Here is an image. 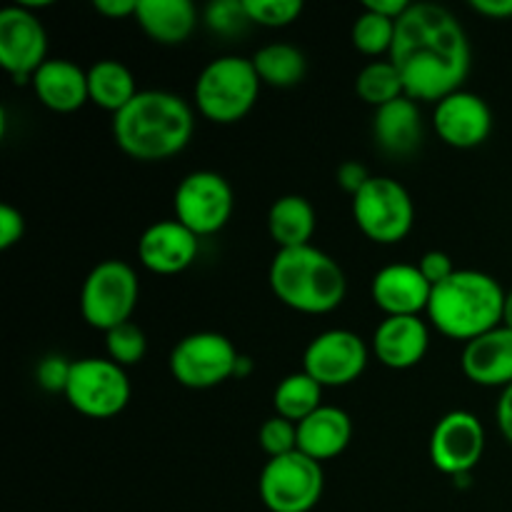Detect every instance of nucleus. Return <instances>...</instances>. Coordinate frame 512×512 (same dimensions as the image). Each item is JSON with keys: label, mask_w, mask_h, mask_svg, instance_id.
<instances>
[{"label": "nucleus", "mask_w": 512, "mask_h": 512, "mask_svg": "<svg viewBox=\"0 0 512 512\" xmlns=\"http://www.w3.org/2000/svg\"><path fill=\"white\" fill-rule=\"evenodd\" d=\"M388 58L403 75L408 98L438 105L450 93L463 90L473 53L465 28L448 8L415 3L398 20Z\"/></svg>", "instance_id": "nucleus-1"}, {"label": "nucleus", "mask_w": 512, "mask_h": 512, "mask_svg": "<svg viewBox=\"0 0 512 512\" xmlns=\"http://www.w3.org/2000/svg\"><path fill=\"white\" fill-rule=\"evenodd\" d=\"M193 133V108L170 90H140L113 115L115 145L140 163H158L183 153Z\"/></svg>", "instance_id": "nucleus-2"}, {"label": "nucleus", "mask_w": 512, "mask_h": 512, "mask_svg": "<svg viewBox=\"0 0 512 512\" xmlns=\"http://www.w3.org/2000/svg\"><path fill=\"white\" fill-rule=\"evenodd\" d=\"M505 290L483 270H455L435 285L428 305V320L450 340H470L503 325Z\"/></svg>", "instance_id": "nucleus-3"}, {"label": "nucleus", "mask_w": 512, "mask_h": 512, "mask_svg": "<svg viewBox=\"0 0 512 512\" xmlns=\"http://www.w3.org/2000/svg\"><path fill=\"white\" fill-rule=\"evenodd\" d=\"M268 283L280 303L303 315L333 313L348 293V278L338 260L315 245L278 250L270 263Z\"/></svg>", "instance_id": "nucleus-4"}, {"label": "nucleus", "mask_w": 512, "mask_h": 512, "mask_svg": "<svg viewBox=\"0 0 512 512\" xmlns=\"http://www.w3.org/2000/svg\"><path fill=\"white\" fill-rule=\"evenodd\" d=\"M260 78L253 60L243 55H220L200 70L193 88L195 108L215 125L240 123L255 108Z\"/></svg>", "instance_id": "nucleus-5"}, {"label": "nucleus", "mask_w": 512, "mask_h": 512, "mask_svg": "<svg viewBox=\"0 0 512 512\" xmlns=\"http://www.w3.org/2000/svg\"><path fill=\"white\" fill-rule=\"evenodd\" d=\"M353 220L360 233L378 245H398L410 235L415 205L405 185L388 175H373L353 195Z\"/></svg>", "instance_id": "nucleus-6"}, {"label": "nucleus", "mask_w": 512, "mask_h": 512, "mask_svg": "<svg viewBox=\"0 0 512 512\" xmlns=\"http://www.w3.org/2000/svg\"><path fill=\"white\" fill-rule=\"evenodd\" d=\"M140 298V283L135 270L123 260H103L95 265L80 288V313L95 330L118 328L130 323Z\"/></svg>", "instance_id": "nucleus-7"}, {"label": "nucleus", "mask_w": 512, "mask_h": 512, "mask_svg": "<svg viewBox=\"0 0 512 512\" xmlns=\"http://www.w3.org/2000/svg\"><path fill=\"white\" fill-rule=\"evenodd\" d=\"M63 395L75 413L93 420H108L128 408L133 390L125 368L110 358H80L73 360Z\"/></svg>", "instance_id": "nucleus-8"}, {"label": "nucleus", "mask_w": 512, "mask_h": 512, "mask_svg": "<svg viewBox=\"0 0 512 512\" xmlns=\"http://www.w3.org/2000/svg\"><path fill=\"white\" fill-rule=\"evenodd\" d=\"M325 475L320 463L300 450L270 458L260 473V500L270 512H310L323 498Z\"/></svg>", "instance_id": "nucleus-9"}, {"label": "nucleus", "mask_w": 512, "mask_h": 512, "mask_svg": "<svg viewBox=\"0 0 512 512\" xmlns=\"http://www.w3.org/2000/svg\"><path fill=\"white\" fill-rule=\"evenodd\" d=\"M240 353L233 340L223 333L203 330L185 335L170 353V375L178 385L190 390H210L235 378Z\"/></svg>", "instance_id": "nucleus-10"}, {"label": "nucleus", "mask_w": 512, "mask_h": 512, "mask_svg": "<svg viewBox=\"0 0 512 512\" xmlns=\"http://www.w3.org/2000/svg\"><path fill=\"white\" fill-rule=\"evenodd\" d=\"M233 188L215 170H195L185 175L173 195V213L198 238L220 233L233 215Z\"/></svg>", "instance_id": "nucleus-11"}, {"label": "nucleus", "mask_w": 512, "mask_h": 512, "mask_svg": "<svg viewBox=\"0 0 512 512\" xmlns=\"http://www.w3.org/2000/svg\"><path fill=\"white\" fill-rule=\"evenodd\" d=\"M370 348L358 333L345 328L315 335L303 353V373L320 388H343L355 383L368 368Z\"/></svg>", "instance_id": "nucleus-12"}, {"label": "nucleus", "mask_w": 512, "mask_h": 512, "mask_svg": "<svg viewBox=\"0 0 512 512\" xmlns=\"http://www.w3.org/2000/svg\"><path fill=\"white\" fill-rule=\"evenodd\" d=\"M48 60V33L38 15L25 5L0 10V65L15 83H30Z\"/></svg>", "instance_id": "nucleus-13"}, {"label": "nucleus", "mask_w": 512, "mask_h": 512, "mask_svg": "<svg viewBox=\"0 0 512 512\" xmlns=\"http://www.w3.org/2000/svg\"><path fill=\"white\" fill-rule=\"evenodd\" d=\"M485 453V428L478 415L468 410H453L443 415L430 435V460L450 478H465L478 468Z\"/></svg>", "instance_id": "nucleus-14"}, {"label": "nucleus", "mask_w": 512, "mask_h": 512, "mask_svg": "<svg viewBox=\"0 0 512 512\" xmlns=\"http://www.w3.org/2000/svg\"><path fill=\"white\" fill-rule=\"evenodd\" d=\"M433 128L450 148H478L493 133V110L480 95L455 90L435 105Z\"/></svg>", "instance_id": "nucleus-15"}, {"label": "nucleus", "mask_w": 512, "mask_h": 512, "mask_svg": "<svg viewBox=\"0 0 512 512\" xmlns=\"http://www.w3.org/2000/svg\"><path fill=\"white\" fill-rule=\"evenodd\" d=\"M200 238L178 220H158L148 225L138 240V258L155 275H178L195 263Z\"/></svg>", "instance_id": "nucleus-16"}, {"label": "nucleus", "mask_w": 512, "mask_h": 512, "mask_svg": "<svg viewBox=\"0 0 512 512\" xmlns=\"http://www.w3.org/2000/svg\"><path fill=\"white\" fill-rule=\"evenodd\" d=\"M370 295L385 318H403V315L428 313L433 285L425 280L418 265L393 263L375 273Z\"/></svg>", "instance_id": "nucleus-17"}, {"label": "nucleus", "mask_w": 512, "mask_h": 512, "mask_svg": "<svg viewBox=\"0 0 512 512\" xmlns=\"http://www.w3.org/2000/svg\"><path fill=\"white\" fill-rule=\"evenodd\" d=\"M430 348V328L420 315L385 318L373 333V353L385 368L410 370L423 363Z\"/></svg>", "instance_id": "nucleus-18"}, {"label": "nucleus", "mask_w": 512, "mask_h": 512, "mask_svg": "<svg viewBox=\"0 0 512 512\" xmlns=\"http://www.w3.org/2000/svg\"><path fill=\"white\" fill-rule=\"evenodd\" d=\"M463 373L480 388H510L512 385V330L498 325L490 333L465 343Z\"/></svg>", "instance_id": "nucleus-19"}, {"label": "nucleus", "mask_w": 512, "mask_h": 512, "mask_svg": "<svg viewBox=\"0 0 512 512\" xmlns=\"http://www.w3.org/2000/svg\"><path fill=\"white\" fill-rule=\"evenodd\" d=\"M35 98L53 113H75L90 103L88 70L68 58H48L30 78Z\"/></svg>", "instance_id": "nucleus-20"}, {"label": "nucleus", "mask_w": 512, "mask_h": 512, "mask_svg": "<svg viewBox=\"0 0 512 512\" xmlns=\"http://www.w3.org/2000/svg\"><path fill=\"white\" fill-rule=\"evenodd\" d=\"M373 138L383 153L395 158H408L423 143V115L420 105L413 98L393 100L375 110L373 115Z\"/></svg>", "instance_id": "nucleus-21"}, {"label": "nucleus", "mask_w": 512, "mask_h": 512, "mask_svg": "<svg viewBox=\"0 0 512 512\" xmlns=\"http://www.w3.org/2000/svg\"><path fill=\"white\" fill-rule=\"evenodd\" d=\"M353 440V420L335 405H323L298 423V450L315 463L338 458Z\"/></svg>", "instance_id": "nucleus-22"}, {"label": "nucleus", "mask_w": 512, "mask_h": 512, "mask_svg": "<svg viewBox=\"0 0 512 512\" xmlns=\"http://www.w3.org/2000/svg\"><path fill=\"white\" fill-rule=\"evenodd\" d=\"M135 23L153 43L180 45L198 25V8L190 0H138Z\"/></svg>", "instance_id": "nucleus-23"}, {"label": "nucleus", "mask_w": 512, "mask_h": 512, "mask_svg": "<svg viewBox=\"0 0 512 512\" xmlns=\"http://www.w3.org/2000/svg\"><path fill=\"white\" fill-rule=\"evenodd\" d=\"M315 208L303 195H283L268 210V233L278 250L303 248L315 235Z\"/></svg>", "instance_id": "nucleus-24"}, {"label": "nucleus", "mask_w": 512, "mask_h": 512, "mask_svg": "<svg viewBox=\"0 0 512 512\" xmlns=\"http://www.w3.org/2000/svg\"><path fill=\"white\" fill-rule=\"evenodd\" d=\"M135 78L120 60H98L88 68V95L90 103L108 113H120L130 100L138 95Z\"/></svg>", "instance_id": "nucleus-25"}, {"label": "nucleus", "mask_w": 512, "mask_h": 512, "mask_svg": "<svg viewBox=\"0 0 512 512\" xmlns=\"http://www.w3.org/2000/svg\"><path fill=\"white\" fill-rule=\"evenodd\" d=\"M250 60L258 70L260 83L270 85V88H293V85L303 83L305 73H308L305 53L290 43L263 45Z\"/></svg>", "instance_id": "nucleus-26"}, {"label": "nucleus", "mask_w": 512, "mask_h": 512, "mask_svg": "<svg viewBox=\"0 0 512 512\" xmlns=\"http://www.w3.org/2000/svg\"><path fill=\"white\" fill-rule=\"evenodd\" d=\"M273 408L275 415L298 425L315 410L323 408V388L308 373L300 370V373L280 380L273 393Z\"/></svg>", "instance_id": "nucleus-27"}, {"label": "nucleus", "mask_w": 512, "mask_h": 512, "mask_svg": "<svg viewBox=\"0 0 512 512\" xmlns=\"http://www.w3.org/2000/svg\"><path fill=\"white\" fill-rule=\"evenodd\" d=\"M355 93L363 103L373 105L375 110L383 105L393 103V100L403 98L405 85L403 75L395 68L393 60H370L355 78Z\"/></svg>", "instance_id": "nucleus-28"}, {"label": "nucleus", "mask_w": 512, "mask_h": 512, "mask_svg": "<svg viewBox=\"0 0 512 512\" xmlns=\"http://www.w3.org/2000/svg\"><path fill=\"white\" fill-rule=\"evenodd\" d=\"M395 28H398V20H390L385 15L363 8L355 18L353 30H350V40H353V48L358 53L368 55V58H380V55H390V50H393Z\"/></svg>", "instance_id": "nucleus-29"}, {"label": "nucleus", "mask_w": 512, "mask_h": 512, "mask_svg": "<svg viewBox=\"0 0 512 512\" xmlns=\"http://www.w3.org/2000/svg\"><path fill=\"white\" fill-rule=\"evenodd\" d=\"M105 350H108V358L118 363L120 368H133L148 353V338L130 320V323H123L105 333Z\"/></svg>", "instance_id": "nucleus-30"}, {"label": "nucleus", "mask_w": 512, "mask_h": 512, "mask_svg": "<svg viewBox=\"0 0 512 512\" xmlns=\"http://www.w3.org/2000/svg\"><path fill=\"white\" fill-rule=\"evenodd\" d=\"M250 23L263 28H288L303 15L300 0H245Z\"/></svg>", "instance_id": "nucleus-31"}, {"label": "nucleus", "mask_w": 512, "mask_h": 512, "mask_svg": "<svg viewBox=\"0 0 512 512\" xmlns=\"http://www.w3.org/2000/svg\"><path fill=\"white\" fill-rule=\"evenodd\" d=\"M203 18L205 25L223 38L240 35L250 25L248 13H245V0H215L205 8Z\"/></svg>", "instance_id": "nucleus-32"}, {"label": "nucleus", "mask_w": 512, "mask_h": 512, "mask_svg": "<svg viewBox=\"0 0 512 512\" xmlns=\"http://www.w3.org/2000/svg\"><path fill=\"white\" fill-rule=\"evenodd\" d=\"M258 445L268 458H280L298 450V425L273 415L258 430Z\"/></svg>", "instance_id": "nucleus-33"}, {"label": "nucleus", "mask_w": 512, "mask_h": 512, "mask_svg": "<svg viewBox=\"0 0 512 512\" xmlns=\"http://www.w3.org/2000/svg\"><path fill=\"white\" fill-rule=\"evenodd\" d=\"M70 370H73V363L68 358H63V355H45L38 363V368H35V380L48 393H65Z\"/></svg>", "instance_id": "nucleus-34"}, {"label": "nucleus", "mask_w": 512, "mask_h": 512, "mask_svg": "<svg viewBox=\"0 0 512 512\" xmlns=\"http://www.w3.org/2000/svg\"><path fill=\"white\" fill-rule=\"evenodd\" d=\"M25 235V218L13 205H0V250H10Z\"/></svg>", "instance_id": "nucleus-35"}, {"label": "nucleus", "mask_w": 512, "mask_h": 512, "mask_svg": "<svg viewBox=\"0 0 512 512\" xmlns=\"http://www.w3.org/2000/svg\"><path fill=\"white\" fill-rule=\"evenodd\" d=\"M420 273L425 275V280H428L430 285H440L443 280H448L450 275L455 273V265L453 260H450L448 253H443V250H430V253H425L423 258H420L418 263Z\"/></svg>", "instance_id": "nucleus-36"}, {"label": "nucleus", "mask_w": 512, "mask_h": 512, "mask_svg": "<svg viewBox=\"0 0 512 512\" xmlns=\"http://www.w3.org/2000/svg\"><path fill=\"white\" fill-rule=\"evenodd\" d=\"M335 178H338V185L345 190V193H350V198H353L355 193H360V188H363L365 183H368L373 175L368 173V168L360 163H355V160H348V163H343L338 168V173H335Z\"/></svg>", "instance_id": "nucleus-37"}, {"label": "nucleus", "mask_w": 512, "mask_h": 512, "mask_svg": "<svg viewBox=\"0 0 512 512\" xmlns=\"http://www.w3.org/2000/svg\"><path fill=\"white\" fill-rule=\"evenodd\" d=\"M93 8L100 15L110 20L120 18H135V10H138V0H95Z\"/></svg>", "instance_id": "nucleus-38"}, {"label": "nucleus", "mask_w": 512, "mask_h": 512, "mask_svg": "<svg viewBox=\"0 0 512 512\" xmlns=\"http://www.w3.org/2000/svg\"><path fill=\"white\" fill-rule=\"evenodd\" d=\"M470 8L490 20H510L512 18V0H473V3H470Z\"/></svg>", "instance_id": "nucleus-39"}, {"label": "nucleus", "mask_w": 512, "mask_h": 512, "mask_svg": "<svg viewBox=\"0 0 512 512\" xmlns=\"http://www.w3.org/2000/svg\"><path fill=\"white\" fill-rule=\"evenodd\" d=\"M495 418H498V428L503 433V438L512 445V385L503 390L498 400V408H495Z\"/></svg>", "instance_id": "nucleus-40"}, {"label": "nucleus", "mask_w": 512, "mask_h": 512, "mask_svg": "<svg viewBox=\"0 0 512 512\" xmlns=\"http://www.w3.org/2000/svg\"><path fill=\"white\" fill-rule=\"evenodd\" d=\"M363 8L373 10V13L378 15H385V18L390 20H400L405 15V10L410 8V3L408 0H368Z\"/></svg>", "instance_id": "nucleus-41"}, {"label": "nucleus", "mask_w": 512, "mask_h": 512, "mask_svg": "<svg viewBox=\"0 0 512 512\" xmlns=\"http://www.w3.org/2000/svg\"><path fill=\"white\" fill-rule=\"evenodd\" d=\"M253 368H255V365H253V360H250L248 355H240V360H238V368H235V378H240V380H243V378H248V375L253 373Z\"/></svg>", "instance_id": "nucleus-42"}, {"label": "nucleus", "mask_w": 512, "mask_h": 512, "mask_svg": "<svg viewBox=\"0 0 512 512\" xmlns=\"http://www.w3.org/2000/svg\"><path fill=\"white\" fill-rule=\"evenodd\" d=\"M503 325L512 330V290L505 293V308H503Z\"/></svg>", "instance_id": "nucleus-43"}]
</instances>
